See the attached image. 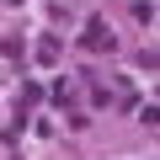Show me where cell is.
<instances>
[{
	"label": "cell",
	"mask_w": 160,
	"mask_h": 160,
	"mask_svg": "<svg viewBox=\"0 0 160 160\" xmlns=\"http://www.w3.org/2000/svg\"><path fill=\"white\" fill-rule=\"evenodd\" d=\"M86 48H102V53L118 48V38L107 32V22H86Z\"/></svg>",
	"instance_id": "obj_1"
},
{
	"label": "cell",
	"mask_w": 160,
	"mask_h": 160,
	"mask_svg": "<svg viewBox=\"0 0 160 160\" xmlns=\"http://www.w3.org/2000/svg\"><path fill=\"white\" fill-rule=\"evenodd\" d=\"M38 59L53 64V59H59V38H43V43H38Z\"/></svg>",
	"instance_id": "obj_2"
}]
</instances>
